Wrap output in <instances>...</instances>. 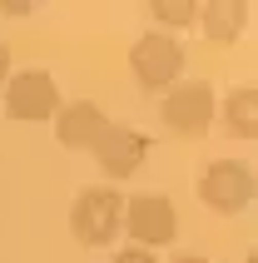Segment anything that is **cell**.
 Returning a JSON list of instances; mask_svg holds the SVG:
<instances>
[{
    "instance_id": "9a60e30c",
    "label": "cell",
    "mask_w": 258,
    "mask_h": 263,
    "mask_svg": "<svg viewBox=\"0 0 258 263\" xmlns=\"http://www.w3.org/2000/svg\"><path fill=\"white\" fill-rule=\"evenodd\" d=\"M244 263H253V258H244Z\"/></svg>"
},
{
    "instance_id": "9c48e42d",
    "label": "cell",
    "mask_w": 258,
    "mask_h": 263,
    "mask_svg": "<svg viewBox=\"0 0 258 263\" xmlns=\"http://www.w3.org/2000/svg\"><path fill=\"white\" fill-rule=\"evenodd\" d=\"M199 25L214 45H233L248 30V5L244 0H209V5H199Z\"/></svg>"
},
{
    "instance_id": "7a4b0ae2",
    "label": "cell",
    "mask_w": 258,
    "mask_h": 263,
    "mask_svg": "<svg viewBox=\"0 0 258 263\" xmlns=\"http://www.w3.org/2000/svg\"><path fill=\"white\" fill-rule=\"evenodd\" d=\"M119 223H124V194L119 189H85L70 209V234L85 249H104L115 243Z\"/></svg>"
},
{
    "instance_id": "3957f363",
    "label": "cell",
    "mask_w": 258,
    "mask_h": 263,
    "mask_svg": "<svg viewBox=\"0 0 258 263\" xmlns=\"http://www.w3.org/2000/svg\"><path fill=\"white\" fill-rule=\"evenodd\" d=\"M60 85L50 70H15L5 80V115L20 119V124H40V119L60 115Z\"/></svg>"
},
{
    "instance_id": "7c38bea8",
    "label": "cell",
    "mask_w": 258,
    "mask_h": 263,
    "mask_svg": "<svg viewBox=\"0 0 258 263\" xmlns=\"http://www.w3.org/2000/svg\"><path fill=\"white\" fill-rule=\"evenodd\" d=\"M115 263H159V258H154L149 249H134V243H129V249H119V253H115Z\"/></svg>"
},
{
    "instance_id": "5bb4252c",
    "label": "cell",
    "mask_w": 258,
    "mask_h": 263,
    "mask_svg": "<svg viewBox=\"0 0 258 263\" xmlns=\"http://www.w3.org/2000/svg\"><path fill=\"white\" fill-rule=\"evenodd\" d=\"M174 263H209V258H199V253H179Z\"/></svg>"
},
{
    "instance_id": "52a82bcc",
    "label": "cell",
    "mask_w": 258,
    "mask_h": 263,
    "mask_svg": "<svg viewBox=\"0 0 258 263\" xmlns=\"http://www.w3.org/2000/svg\"><path fill=\"white\" fill-rule=\"evenodd\" d=\"M89 154H95V164H100L115 184H124V179H134V174L144 169L149 139H144L139 129H129V124H109V129H104V139L89 149Z\"/></svg>"
},
{
    "instance_id": "ba28073f",
    "label": "cell",
    "mask_w": 258,
    "mask_h": 263,
    "mask_svg": "<svg viewBox=\"0 0 258 263\" xmlns=\"http://www.w3.org/2000/svg\"><path fill=\"white\" fill-rule=\"evenodd\" d=\"M104 129H109V119H104L100 104H89V100L60 104V115H55V139L65 149H95L104 139Z\"/></svg>"
},
{
    "instance_id": "5b68a950",
    "label": "cell",
    "mask_w": 258,
    "mask_h": 263,
    "mask_svg": "<svg viewBox=\"0 0 258 263\" xmlns=\"http://www.w3.org/2000/svg\"><path fill=\"white\" fill-rule=\"evenodd\" d=\"M119 234L134 238V249H164L174 243L179 234V214H174V199L164 194H139V199H124V223H119Z\"/></svg>"
},
{
    "instance_id": "277c9868",
    "label": "cell",
    "mask_w": 258,
    "mask_h": 263,
    "mask_svg": "<svg viewBox=\"0 0 258 263\" xmlns=\"http://www.w3.org/2000/svg\"><path fill=\"white\" fill-rule=\"evenodd\" d=\"M253 194H258V179H253V169L244 159H214L204 169V179H199V199L214 214H229V219L253 204Z\"/></svg>"
},
{
    "instance_id": "8992f818",
    "label": "cell",
    "mask_w": 258,
    "mask_h": 263,
    "mask_svg": "<svg viewBox=\"0 0 258 263\" xmlns=\"http://www.w3.org/2000/svg\"><path fill=\"white\" fill-rule=\"evenodd\" d=\"M214 85L209 80H179L174 89H164V129L184 134V139H199L209 124H214Z\"/></svg>"
},
{
    "instance_id": "6da1fadb",
    "label": "cell",
    "mask_w": 258,
    "mask_h": 263,
    "mask_svg": "<svg viewBox=\"0 0 258 263\" xmlns=\"http://www.w3.org/2000/svg\"><path fill=\"white\" fill-rule=\"evenodd\" d=\"M129 70H134V85L149 89V95H154V89H174L184 80V45L174 40V35L149 30V35H139L134 50H129Z\"/></svg>"
},
{
    "instance_id": "8fae6325",
    "label": "cell",
    "mask_w": 258,
    "mask_h": 263,
    "mask_svg": "<svg viewBox=\"0 0 258 263\" xmlns=\"http://www.w3.org/2000/svg\"><path fill=\"white\" fill-rule=\"evenodd\" d=\"M149 15H154V25H194L199 20V5L194 0H154Z\"/></svg>"
},
{
    "instance_id": "30bf717a",
    "label": "cell",
    "mask_w": 258,
    "mask_h": 263,
    "mask_svg": "<svg viewBox=\"0 0 258 263\" xmlns=\"http://www.w3.org/2000/svg\"><path fill=\"white\" fill-rule=\"evenodd\" d=\"M224 129L233 139H258V89L253 85L229 89V100H224Z\"/></svg>"
},
{
    "instance_id": "4fadbf2b",
    "label": "cell",
    "mask_w": 258,
    "mask_h": 263,
    "mask_svg": "<svg viewBox=\"0 0 258 263\" xmlns=\"http://www.w3.org/2000/svg\"><path fill=\"white\" fill-rule=\"evenodd\" d=\"M5 80H10V45L0 40V89H5Z\"/></svg>"
}]
</instances>
